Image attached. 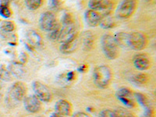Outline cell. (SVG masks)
Segmentation results:
<instances>
[{
    "label": "cell",
    "mask_w": 156,
    "mask_h": 117,
    "mask_svg": "<svg viewBox=\"0 0 156 117\" xmlns=\"http://www.w3.org/2000/svg\"><path fill=\"white\" fill-rule=\"evenodd\" d=\"M27 86L21 81L13 83L8 89L5 102L9 107H15L23 101L27 94Z\"/></svg>",
    "instance_id": "6da1fadb"
},
{
    "label": "cell",
    "mask_w": 156,
    "mask_h": 117,
    "mask_svg": "<svg viewBox=\"0 0 156 117\" xmlns=\"http://www.w3.org/2000/svg\"><path fill=\"white\" fill-rule=\"evenodd\" d=\"M112 79V70L106 65H101L94 69L93 80L98 87L105 89L108 87Z\"/></svg>",
    "instance_id": "7a4b0ae2"
},
{
    "label": "cell",
    "mask_w": 156,
    "mask_h": 117,
    "mask_svg": "<svg viewBox=\"0 0 156 117\" xmlns=\"http://www.w3.org/2000/svg\"><path fill=\"white\" fill-rule=\"evenodd\" d=\"M101 44L103 53L107 58L113 60L119 56V47L112 35L110 34L103 35L101 39Z\"/></svg>",
    "instance_id": "3957f363"
},
{
    "label": "cell",
    "mask_w": 156,
    "mask_h": 117,
    "mask_svg": "<svg viewBox=\"0 0 156 117\" xmlns=\"http://www.w3.org/2000/svg\"><path fill=\"white\" fill-rule=\"evenodd\" d=\"M148 44V39L145 34L141 32L128 33V46L129 49L139 51L144 50Z\"/></svg>",
    "instance_id": "277c9868"
},
{
    "label": "cell",
    "mask_w": 156,
    "mask_h": 117,
    "mask_svg": "<svg viewBox=\"0 0 156 117\" xmlns=\"http://www.w3.org/2000/svg\"><path fill=\"white\" fill-rule=\"evenodd\" d=\"M137 0H122L115 9V16L121 20L133 16L137 6Z\"/></svg>",
    "instance_id": "5b68a950"
},
{
    "label": "cell",
    "mask_w": 156,
    "mask_h": 117,
    "mask_svg": "<svg viewBox=\"0 0 156 117\" xmlns=\"http://www.w3.org/2000/svg\"><path fill=\"white\" fill-rule=\"evenodd\" d=\"M32 88L34 90V95L41 102H49L52 99V94L50 89L42 82L34 80L32 83Z\"/></svg>",
    "instance_id": "8992f818"
},
{
    "label": "cell",
    "mask_w": 156,
    "mask_h": 117,
    "mask_svg": "<svg viewBox=\"0 0 156 117\" xmlns=\"http://www.w3.org/2000/svg\"><path fill=\"white\" fill-rule=\"evenodd\" d=\"M117 99L128 108H133L136 105V100L134 98L133 93L128 87H120L115 93Z\"/></svg>",
    "instance_id": "52a82bcc"
},
{
    "label": "cell",
    "mask_w": 156,
    "mask_h": 117,
    "mask_svg": "<svg viewBox=\"0 0 156 117\" xmlns=\"http://www.w3.org/2000/svg\"><path fill=\"white\" fill-rule=\"evenodd\" d=\"M58 24V23H57V19L55 14L51 11H46L43 12L39 20L40 27L44 31H51Z\"/></svg>",
    "instance_id": "ba28073f"
},
{
    "label": "cell",
    "mask_w": 156,
    "mask_h": 117,
    "mask_svg": "<svg viewBox=\"0 0 156 117\" xmlns=\"http://www.w3.org/2000/svg\"><path fill=\"white\" fill-rule=\"evenodd\" d=\"M88 6L90 9L98 11H103L105 14H111L113 5L112 0H89Z\"/></svg>",
    "instance_id": "9c48e42d"
},
{
    "label": "cell",
    "mask_w": 156,
    "mask_h": 117,
    "mask_svg": "<svg viewBox=\"0 0 156 117\" xmlns=\"http://www.w3.org/2000/svg\"><path fill=\"white\" fill-rule=\"evenodd\" d=\"M77 37V30L75 27L74 23L70 25H65L61 27L60 34L58 41L61 43L68 42L73 41V39Z\"/></svg>",
    "instance_id": "30bf717a"
},
{
    "label": "cell",
    "mask_w": 156,
    "mask_h": 117,
    "mask_svg": "<svg viewBox=\"0 0 156 117\" xmlns=\"http://www.w3.org/2000/svg\"><path fill=\"white\" fill-rule=\"evenodd\" d=\"M25 109L30 113H37L41 111V101L34 94L26 96L23 101Z\"/></svg>",
    "instance_id": "8fae6325"
},
{
    "label": "cell",
    "mask_w": 156,
    "mask_h": 117,
    "mask_svg": "<svg viewBox=\"0 0 156 117\" xmlns=\"http://www.w3.org/2000/svg\"><path fill=\"white\" fill-rule=\"evenodd\" d=\"M133 62L135 68L140 71L147 70L151 66V58L144 53L136 54L133 57Z\"/></svg>",
    "instance_id": "7c38bea8"
},
{
    "label": "cell",
    "mask_w": 156,
    "mask_h": 117,
    "mask_svg": "<svg viewBox=\"0 0 156 117\" xmlns=\"http://www.w3.org/2000/svg\"><path fill=\"white\" fill-rule=\"evenodd\" d=\"M25 37L27 42L32 48H39L43 45L42 37L37 30L32 29L28 30L25 34Z\"/></svg>",
    "instance_id": "4fadbf2b"
},
{
    "label": "cell",
    "mask_w": 156,
    "mask_h": 117,
    "mask_svg": "<svg viewBox=\"0 0 156 117\" xmlns=\"http://www.w3.org/2000/svg\"><path fill=\"white\" fill-rule=\"evenodd\" d=\"M55 112L63 116L70 115L73 112L72 105L69 101L65 99L58 100L55 105Z\"/></svg>",
    "instance_id": "5bb4252c"
},
{
    "label": "cell",
    "mask_w": 156,
    "mask_h": 117,
    "mask_svg": "<svg viewBox=\"0 0 156 117\" xmlns=\"http://www.w3.org/2000/svg\"><path fill=\"white\" fill-rule=\"evenodd\" d=\"M101 19V14L98 11L93 9H87L84 13V20L85 22L90 27H97L99 26L100 21Z\"/></svg>",
    "instance_id": "9a60e30c"
},
{
    "label": "cell",
    "mask_w": 156,
    "mask_h": 117,
    "mask_svg": "<svg viewBox=\"0 0 156 117\" xmlns=\"http://www.w3.org/2000/svg\"><path fill=\"white\" fill-rule=\"evenodd\" d=\"M8 69L12 76L20 78L25 74V68L23 64L20 62H12L8 66Z\"/></svg>",
    "instance_id": "2e32d148"
},
{
    "label": "cell",
    "mask_w": 156,
    "mask_h": 117,
    "mask_svg": "<svg viewBox=\"0 0 156 117\" xmlns=\"http://www.w3.org/2000/svg\"><path fill=\"white\" fill-rule=\"evenodd\" d=\"M79 46V40L78 38L73 39V41H68V42L62 43L59 47V51L62 54H71L74 52L77 49Z\"/></svg>",
    "instance_id": "e0dca14e"
},
{
    "label": "cell",
    "mask_w": 156,
    "mask_h": 117,
    "mask_svg": "<svg viewBox=\"0 0 156 117\" xmlns=\"http://www.w3.org/2000/svg\"><path fill=\"white\" fill-rule=\"evenodd\" d=\"M94 36L91 32L86 31L81 36V44L84 51H90L94 47Z\"/></svg>",
    "instance_id": "ac0fdd59"
},
{
    "label": "cell",
    "mask_w": 156,
    "mask_h": 117,
    "mask_svg": "<svg viewBox=\"0 0 156 117\" xmlns=\"http://www.w3.org/2000/svg\"><path fill=\"white\" fill-rule=\"evenodd\" d=\"M151 80V76L145 73H140L133 75L131 77V81L139 86H144L147 84Z\"/></svg>",
    "instance_id": "d6986e66"
},
{
    "label": "cell",
    "mask_w": 156,
    "mask_h": 117,
    "mask_svg": "<svg viewBox=\"0 0 156 117\" xmlns=\"http://www.w3.org/2000/svg\"><path fill=\"white\" fill-rule=\"evenodd\" d=\"M113 37L118 47L129 48V46H128V33L122 31L118 32L115 34Z\"/></svg>",
    "instance_id": "ffe728a7"
},
{
    "label": "cell",
    "mask_w": 156,
    "mask_h": 117,
    "mask_svg": "<svg viewBox=\"0 0 156 117\" xmlns=\"http://www.w3.org/2000/svg\"><path fill=\"white\" fill-rule=\"evenodd\" d=\"M76 78V74L73 71H69L58 76V82L62 85H69Z\"/></svg>",
    "instance_id": "44dd1931"
},
{
    "label": "cell",
    "mask_w": 156,
    "mask_h": 117,
    "mask_svg": "<svg viewBox=\"0 0 156 117\" xmlns=\"http://www.w3.org/2000/svg\"><path fill=\"white\" fill-rule=\"evenodd\" d=\"M99 26L104 29L112 28L115 26V21L111 14L101 15V19L100 21Z\"/></svg>",
    "instance_id": "7402d4cb"
},
{
    "label": "cell",
    "mask_w": 156,
    "mask_h": 117,
    "mask_svg": "<svg viewBox=\"0 0 156 117\" xmlns=\"http://www.w3.org/2000/svg\"><path fill=\"white\" fill-rule=\"evenodd\" d=\"M16 29V25L10 20H5L0 23V30L3 34H10Z\"/></svg>",
    "instance_id": "603a6c76"
},
{
    "label": "cell",
    "mask_w": 156,
    "mask_h": 117,
    "mask_svg": "<svg viewBox=\"0 0 156 117\" xmlns=\"http://www.w3.org/2000/svg\"><path fill=\"white\" fill-rule=\"evenodd\" d=\"M133 95H134V98L136 101H137L144 108L151 107V102H150L148 98L144 94H141V93H133Z\"/></svg>",
    "instance_id": "cb8c5ba5"
},
{
    "label": "cell",
    "mask_w": 156,
    "mask_h": 117,
    "mask_svg": "<svg viewBox=\"0 0 156 117\" xmlns=\"http://www.w3.org/2000/svg\"><path fill=\"white\" fill-rule=\"evenodd\" d=\"M12 79V76L9 73V69L5 65L0 66V80L4 82H10Z\"/></svg>",
    "instance_id": "d4e9b609"
},
{
    "label": "cell",
    "mask_w": 156,
    "mask_h": 117,
    "mask_svg": "<svg viewBox=\"0 0 156 117\" xmlns=\"http://www.w3.org/2000/svg\"><path fill=\"white\" fill-rule=\"evenodd\" d=\"M25 5L30 10H37L41 7L43 0H24Z\"/></svg>",
    "instance_id": "484cf974"
},
{
    "label": "cell",
    "mask_w": 156,
    "mask_h": 117,
    "mask_svg": "<svg viewBox=\"0 0 156 117\" xmlns=\"http://www.w3.org/2000/svg\"><path fill=\"white\" fill-rule=\"evenodd\" d=\"M0 15L4 18H9L12 16V11L8 4L0 3Z\"/></svg>",
    "instance_id": "4316f807"
},
{
    "label": "cell",
    "mask_w": 156,
    "mask_h": 117,
    "mask_svg": "<svg viewBox=\"0 0 156 117\" xmlns=\"http://www.w3.org/2000/svg\"><path fill=\"white\" fill-rule=\"evenodd\" d=\"M118 117H135V115L130 111L125 108H117L115 110Z\"/></svg>",
    "instance_id": "83f0119b"
},
{
    "label": "cell",
    "mask_w": 156,
    "mask_h": 117,
    "mask_svg": "<svg viewBox=\"0 0 156 117\" xmlns=\"http://www.w3.org/2000/svg\"><path fill=\"white\" fill-rule=\"evenodd\" d=\"M60 30H61V27L60 25L58 24L53 30H51V31H49L48 33V37H49L51 40L52 41H56L58 40V37H59V34H60Z\"/></svg>",
    "instance_id": "f1b7e54d"
},
{
    "label": "cell",
    "mask_w": 156,
    "mask_h": 117,
    "mask_svg": "<svg viewBox=\"0 0 156 117\" xmlns=\"http://www.w3.org/2000/svg\"><path fill=\"white\" fill-rule=\"evenodd\" d=\"M99 117H118V115L115 110L112 111L111 109H104L99 113Z\"/></svg>",
    "instance_id": "f546056e"
},
{
    "label": "cell",
    "mask_w": 156,
    "mask_h": 117,
    "mask_svg": "<svg viewBox=\"0 0 156 117\" xmlns=\"http://www.w3.org/2000/svg\"><path fill=\"white\" fill-rule=\"evenodd\" d=\"M62 22L63 26L65 25H70L73 24V18L72 15L69 14V13H66L64 15V16L62 19Z\"/></svg>",
    "instance_id": "4dcf8cb0"
},
{
    "label": "cell",
    "mask_w": 156,
    "mask_h": 117,
    "mask_svg": "<svg viewBox=\"0 0 156 117\" xmlns=\"http://www.w3.org/2000/svg\"><path fill=\"white\" fill-rule=\"evenodd\" d=\"M62 2L61 0H49V7L51 9L57 10L61 7Z\"/></svg>",
    "instance_id": "1f68e13d"
},
{
    "label": "cell",
    "mask_w": 156,
    "mask_h": 117,
    "mask_svg": "<svg viewBox=\"0 0 156 117\" xmlns=\"http://www.w3.org/2000/svg\"><path fill=\"white\" fill-rule=\"evenodd\" d=\"M144 113L142 115L141 117H154V109H153L152 106L149 107V108H144Z\"/></svg>",
    "instance_id": "d6a6232c"
},
{
    "label": "cell",
    "mask_w": 156,
    "mask_h": 117,
    "mask_svg": "<svg viewBox=\"0 0 156 117\" xmlns=\"http://www.w3.org/2000/svg\"><path fill=\"white\" fill-rule=\"evenodd\" d=\"M72 117H90L88 114L85 113V112H76V114L73 115Z\"/></svg>",
    "instance_id": "836d02e7"
},
{
    "label": "cell",
    "mask_w": 156,
    "mask_h": 117,
    "mask_svg": "<svg viewBox=\"0 0 156 117\" xmlns=\"http://www.w3.org/2000/svg\"><path fill=\"white\" fill-rule=\"evenodd\" d=\"M50 117H65V116H63V115H59V114L56 113V112H54V113L51 114V115H50Z\"/></svg>",
    "instance_id": "e575fe53"
},
{
    "label": "cell",
    "mask_w": 156,
    "mask_h": 117,
    "mask_svg": "<svg viewBox=\"0 0 156 117\" xmlns=\"http://www.w3.org/2000/svg\"><path fill=\"white\" fill-rule=\"evenodd\" d=\"M9 2H10V0H0V3L8 4V5H9Z\"/></svg>",
    "instance_id": "d590c367"
},
{
    "label": "cell",
    "mask_w": 156,
    "mask_h": 117,
    "mask_svg": "<svg viewBox=\"0 0 156 117\" xmlns=\"http://www.w3.org/2000/svg\"><path fill=\"white\" fill-rule=\"evenodd\" d=\"M2 88V82H1V80H0V90H1V89Z\"/></svg>",
    "instance_id": "8d00e7d4"
},
{
    "label": "cell",
    "mask_w": 156,
    "mask_h": 117,
    "mask_svg": "<svg viewBox=\"0 0 156 117\" xmlns=\"http://www.w3.org/2000/svg\"><path fill=\"white\" fill-rule=\"evenodd\" d=\"M37 117H43V116H37Z\"/></svg>",
    "instance_id": "74e56055"
},
{
    "label": "cell",
    "mask_w": 156,
    "mask_h": 117,
    "mask_svg": "<svg viewBox=\"0 0 156 117\" xmlns=\"http://www.w3.org/2000/svg\"><path fill=\"white\" fill-rule=\"evenodd\" d=\"M0 116H1V113H0Z\"/></svg>",
    "instance_id": "f35d334b"
}]
</instances>
